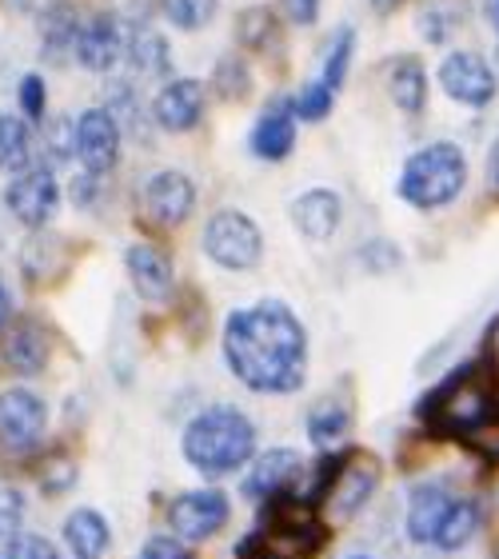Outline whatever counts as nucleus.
Returning a JSON list of instances; mask_svg holds the SVG:
<instances>
[{"label": "nucleus", "instance_id": "1", "mask_svg": "<svg viewBox=\"0 0 499 559\" xmlns=\"http://www.w3.org/2000/svg\"><path fill=\"white\" fill-rule=\"evenodd\" d=\"M228 372L260 396L300 392L308 376V332L284 300L236 308L224 324Z\"/></svg>", "mask_w": 499, "mask_h": 559}, {"label": "nucleus", "instance_id": "2", "mask_svg": "<svg viewBox=\"0 0 499 559\" xmlns=\"http://www.w3.org/2000/svg\"><path fill=\"white\" fill-rule=\"evenodd\" d=\"M180 443H185V460L200 476H233L256 455V424L240 408L216 404L188 419Z\"/></svg>", "mask_w": 499, "mask_h": 559}, {"label": "nucleus", "instance_id": "3", "mask_svg": "<svg viewBox=\"0 0 499 559\" xmlns=\"http://www.w3.org/2000/svg\"><path fill=\"white\" fill-rule=\"evenodd\" d=\"M467 188V156L455 140H431L424 148H416L400 168L395 192L404 204L419 212L448 209L464 197Z\"/></svg>", "mask_w": 499, "mask_h": 559}, {"label": "nucleus", "instance_id": "4", "mask_svg": "<svg viewBox=\"0 0 499 559\" xmlns=\"http://www.w3.org/2000/svg\"><path fill=\"white\" fill-rule=\"evenodd\" d=\"M204 257L221 264L224 272H248L264 257V236L260 224L248 212L224 209L204 224Z\"/></svg>", "mask_w": 499, "mask_h": 559}, {"label": "nucleus", "instance_id": "5", "mask_svg": "<svg viewBox=\"0 0 499 559\" xmlns=\"http://www.w3.org/2000/svg\"><path fill=\"white\" fill-rule=\"evenodd\" d=\"M431 412L443 428L460 431V436H472L476 428H484L491 416H496V396L484 380H476L472 368H460V372L448 380V384L436 392L431 400Z\"/></svg>", "mask_w": 499, "mask_h": 559}, {"label": "nucleus", "instance_id": "6", "mask_svg": "<svg viewBox=\"0 0 499 559\" xmlns=\"http://www.w3.org/2000/svg\"><path fill=\"white\" fill-rule=\"evenodd\" d=\"M436 81H440L443 96L452 105H464V108H488L499 93L496 69L488 64V57H479L472 48L448 52L440 60V69H436Z\"/></svg>", "mask_w": 499, "mask_h": 559}, {"label": "nucleus", "instance_id": "7", "mask_svg": "<svg viewBox=\"0 0 499 559\" xmlns=\"http://www.w3.org/2000/svg\"><path fill=\"white\" fill-rule=\"evenodd\" d=\"M320 544H324L320 527L312 524L308 508H300V500H296L292 503V515L272 520L264 532H256L252 539H245L240 556L245 559H308Z\"/></svg>", "mask_w": 499, "mask_h": 559}, {"label": "nucleus", "instance_id": "8", "mask_svg": "<svg viewBox=\"0 0 499 559\" xmlns=\"http://www.w3.org/2000/svg\"><path fill=\"white\" fill-rule=\"evenodd\" d=\"M4 209H9L24 228H45L60 209L57 173H52L48 164H36L28 173L12 176V185L4 188Z\"/></svg>", "mask_w": 499, "mask_h": 559}, {"label": "nucleus", "instance_id": "9", "mask_svg": "<svg viewBox=\"0 0 499 559\" xmlns=\"http://www.w3.org/2000/svg\"><path fill=\"white\" fill-rule=\"evenodd\" d=\"M72 129H76V160H81L84 173L105 176L117 168L124 129H120L117 117H112L105 105L84 108L81 117L72 120Z\"/></svg>", "mask_w": 499, "mask_h": 559}, {"label": "nucleus", "instance_id": "10", "mask_svg": "<svg viewBox=\"0 0 499 559\" xmlns=\"http://www.w3.org/2000/svg\"><path fill=\"white\" fill-rule=\"evenodd\" d=\"M168 524L185 544H204L228 524V496L216 488L185 491L168 503Z\"/></svg>", "mask_w": 499, "mask_h": 559}, {"label": "nucleus", "instance_id": "11", "mask_svg": "<svg viewBox=\"0 0 499 559\" xmlns=\"http://www.w3.org/2000/svg\"><path fill=\"white\" fill-rule=\"evenodd\" d=\"M48 428V408L45 400L28 392V388H9L0 392V443L9 452H28L40 443Z\"/></svg>", "mask_w": 499, "mask_h": 559}, {"label": "nucleus", "instance_id": "12", "mask_svg": "<svg viewBox=\"0 0 499 559\" xmlns=\"http://www.w3.org/2000/svg\"><path fill=\"white\" fill-rule=\"evenodd\" d=\"M120 24L124 21H120L117 12H100V16H93V21H84L81 33H76L72 60H76L84 72L108 76V72L120 64V57L128 52V40H124V28H120Z\"/></svg>", "mask_w": 499, "mask_h": 559}, {"label": "nucleus", "instance_id": "13", "mask_svg": "<svg viewBox=\"0 0 499 559\" xmlns=\"http://www.w3.org/2000/svg\"><path fill=\"white\" fill-rule=\"evenodd\" d=\"M296 105H292V96H272L264 108H260V117L252 124V156L264 164H284L296 148Z\"/></svg>", "mask_w": 499, "mask_h": 559}, {"label": "nucleus", "instance_id": "14", "mask_svg": "<svg viewBox=\"0 0 499 559\" xmlns=\"http://www.w3.org/2000/svg\"><path fill=\"white\" fill-rule=\"evenodd\" d=\"M376 488H380V464H376L372 455H364V452L348 455V460L336 467L332 488H328V496H324L332 520H352L364 503L372 500Z\"/></svg>", "mask_w": 499, "mask_h": 559}, {"label": "nucleus", "instance_id": "15", "mask_svg": "<svg viewBox=\"0 0 499 559\" xmlns=\"http://www.w3.org/2000/svg\"><path fill=\"white\" fill-rule=\"evenodd\" d=\"M197 209V185L188 173H176V168H164V173L148 176L144 185V212L161 228H180V224L192 216Z\"/></svg>", "mask_w": 499, "mask_h": 559}, {"label": "nucleus", "instance_id": "16", "mask_svg": "<svg viewBox=\"0 0 499 559\" xmlns=\"http://www.w3.org/2000/svg\"><path fill=\"white\" fill-rule=\"evenodd\" d=\"M204 105H209L204 81H197V76H176L152 100V120L164 132H192L200 124V117H204Z\"/></svg>", "mask_w": 499, "mask_h": 559}, {"label": "nucleus", "instance_id": "17", "mask_svg": "<svg viewBox=\"0 0 499 559\" xmlns=\"http://www.w3.org/2000/svg\"><path fill=\"white\" fill-rule=\"evenodd\" d=\"M288 216L300 236L328 240V236H336L340 221H344V200L332 188H308V192H300V197L292 200Z\"/></svg>", "mask_w": 499, "mask_h": 559}, {"label": "nucleus", "instance_id": "18", "mask_svg": "<svg viewBox=\"0 0 499 559\" xmlns=\"http://www.w3.org/2000/svg\"><path fill=\"white\" fill-rule=\"evenodd\" d=\"M124 264L140 300L161 304L173 296V260H168V252H161L156 245H132Z\"/></svg>", "mask_w": 499, "mask_h": 559}, {"label": "nucleus", "instance_id": "19", "mask_svg": "<svg viewBox=\"0 0 499 559\" xmlns=\"http://www.w3.org/2000/svg\"><path fill=\"white\" fill-rule=\"evenodd\" d=\"M0 360L16 376H40L48 368V336L36 320H16L4 332L0 344Z\"/></svg>", "mask_w": 499, "mask_h": 559}, {"label": "nucleus", "instance_id": "20", "mask_svg": "<svg viewBox=\"0 0 499 559\" xmlns=\"http://www.w3.org/2000/svg\"><path fill=\"white\" fill-rule=\"evenodd\" d=\"M304 472V460L292 448H272V452L256 455L252 472H248L245 479V491L252 496V500H276V496H284V491L300 479Z\"/></svg>", "mask_w": 499, "mask_h": 559}, {"label": "nucleus", "instance_id": "21", "mask_svg": "<svg viewBox=\"0 0 499 559\" xmlns=\"http://www.w3.org/2000/svg\"><path fill=\"white\" fill-rule=\"evenodd\" d=\"M452 503H455L452 491L443 488V484H419V488H412V500H407V536L416 539V544H431Z\"/></svg>", "mask_w": 499, "mask_h": 559}, {"label": "nucleus", "instance_id": "22", "mask_svg": "<svg viewBox=\"0 0 499 559\" xmlns=\"http://www.w3.org/2000/svg\"><path fill=\"white\" fill-rule=\"evenodd\" d=\"M388 93H392V105L407 117H419L424 105H428V69L419 57H395L388 64Z\"/></svg>", "mask_w": 499, "mask_h": 559}, {"label": "nucleus", "instance_id": "23", "mask_svg": "<svg viewBox=\"0 0 499 559\" xmlns=\"http://www.w3.org/2000/svg\"><path fill=\"white\" fill-rule=\"evenodd\" d=\"M36 168V136L33 120L16 112H0V173L21 176Z\"/></svg>", "mask_w": 499, "mask_h": 559}, {"label": "nucleus", "instance_id": "24", "mask_svg": "<svg viewBox=\"0 0 499 559\" xmlns=\"http://www.w3.org/2000/svg\"><path fill=\"white\" fill-rule=\"evenodd\" d=\"M108 520L96 508H76V512L64 520V544L76 559H105L108 551Z\"/></svg>", "mask_w": 499, "mask_h": 559}, {"label": "nucleus", "instance_id": "25", "mask_svg": "<svg viewBox=\"0 0 499 559\" xmlns=\"http://www.w3.org/2000/svg\"><path fill=\"white\" fill-rule=\"evenodd\" d=\"M124 57L136 76H168L173 72V45H168V36L148 28V24H140L136 33L128 36Z\"/></svg>", "mask_w": 499, "mask_h": 559}, {"label": "nucleus", "instance_id": "26", "mask_svg": "<svg viewBox=\"0 0 499 559\" xmlns=\"http://www.w3.org/2000/svg\"><path fill=\"white\" fill-rule=\"evenodd\" d=\"M76 33H81L76 9H72L69 0H52L45 9V16H40V48H45V57H52V60L72 57Z\"/></svg>", "mask_w": 499, "mask_h": 559}, {"label": "nucleus", "instance_id": "27", "mask_svg": "<svg viewBox=\"0 0 499 559\" xmlns=\"http://www.w3.org/2000/svg\"><path fill=\"white\" fill-rule=\"evenodd\" d=\"M348 428H352V412H348V404L336 396H324L308 412V440H312L316 448H336V443L348 436Z\"/></svg>", "mask_w": 499, "mask_h": 559}, {"label": "nucleus", "instance_id": "28", "mask_svg": "<svg viewBox=\"0 0 499 559\" xmlns=\"http://www.w3.org/2000/svg\"><path fill=\"white\" fill-rule=\"evenodd\" d=\"M479 532V503L476 500H455L443 515L440 532H436V548L443 551H460L467 539Z\"/></svg>", "mask_w": 499, "mask_h": 559}, {"label": "nucleus", "instance_id": "29", "mask_svg": "<svg viewBox=\"0 0 499 559\" xmlns=\"http://www.w3.org/2000/svg\"><path fill=\"white\" fill-rule=\"evenodd\" d=\"M352 57H356V28L352 24H340L332 40L324 48V69H320V81H328L332 88H344L348 81V69H352Z\"/></svg>", "mask_w": 499, "mask_h": 559}, {"label": "nucleus", "instance_id": "30", "mask_svg": "<svg viewBox=\"0 0 499 559\" xmlns=\"http://www.w3.org/2000/svg\"><path fill=\"white\" fill-rule=\"evenodd\" d=\"M276 28H280V21L268 4H252V9H245L236 16V40L245 48H252V52H264V48L276 40Z\"/></svg>", "mask_w": 499, "mask_h": 559}, {"label": "nucleus", "instance_id": "31", "mask_svg": "<svg viewBox=\"0 0 499 559\" xmlns=\"http://www.w3.org/2000/svg\"><path fill=\"white\" fill-rule=\"evenodd\" d=\"M292 105H296V117L304 124H320V120L332 117V108H336V88L328 81H308L300 84V93L292 96Z\"/></svg>", "mask_w": 499, "mask_h": 559}, {"label": "nucleus", "instance_id": "32", "mask_svg": "<svg viewBox=\"0 0 499 559\" xmlns=\"http://www.w3.org/2000/svg\"><path fill=\"white\" fill-rule=\"evenodd\" d=\"M212 88L221 93V100H245L252 93V69L245 57H221L216 72H212Z\"/></svg>", "mask_w": 499, "mask_h": 559}, {"label": "nucleus", "instance_id": "33", "mask_svg": "<svg viewBox=\"0 0 499 559\" xmlns=\"http://www.w3.org/2000/svg\"><path fill=\"white\" fill-rule=\"evenodd\" d=\"M221 12V0H164V16L180 33H200Z\"/></svg>", "mask_w": 499, "mask_h": 559}, {"label": "nucleus", "instance_id": "34", "mask_svg": "<svg viewBox=\"0 0 499 559\" xmlns=\"http://www.w3.org/2000/svg\"><path fill=\"white\" fill-rule=\"evenodd\" d=\"M16 105H21V117L40 124L48 117V84L40 72H24L21 84H16Z\"/></svg>", "mask_w": 499, "mask_h": 559}, {"label": "nucleus", "instance_id": "35", "mask_svg": "<svg viewBox=\"0 0 499 559\" xmlns=\"http://www.w3.org/2000/svg\"><path fill=\"white\" fill-rule=\"evenodd\" d=\"M45 160H52V168H57V164H64V160H76V129H72V120H64V117L48 120Z\"/></svg>", "mask_w": 499, "mask_h": 559}, {"label": "nucleus", "instance_id": "36", "mask_svg": "<svg viewBox=\"0 0 499 559\" xmlns=\"http://www.w3.org/2000/svg\"><path fill=\"white\" fill-rule=\"evenodd\" d=\"M419 36L428 40V45H448L455 33V16L443 4H428V9H419Z\"/></svg>", "mask_w": 499, "mask_h": 559}, {"label": "nucleus", "instance_id": "37", "mask_svg": "<svg viewBox=\"0 0 499 559\" xmlns=\"http://www.w3.org/2000/svg\"><path fill=\"white\" fill-rule=\"evenodd\" d=\"M24 524V496L9 484H0V539H12Z\"/></svg>", "mask_w": 499, "mask_h": 559}, {"label": "nucleus", "instance_id": "38", "mask_svg": "<svg viewBox=\"0 0 499 559\" xmlns=\"http://www.w3.org/2000/svg\"><path fill=\"white\" fill-rule=\"evenodd\" d=\"M360 257H364V269H372V272H392L395 264H400V248H395L392 240H372V245H364V248H360Z\"/></svg>", "mask_w": 499, "mask_h": 559}, {"label": "nucleus", "instance_id": "39", "mask_svg": "<svg viewBox=\"0 0 499 559\" xmlns=\"http://www.w3.org/2000/svg\"><path fill=\"white\" fill-rule=\"evenodd\" d=\"M9 559H60L57 548L45 536H12V548L4 551Z\"/></svg>", "mask_w": 499, "mask_h": 559}, {"label": "nucleus", "instance_id": "40", "mask_svg": "<svg viewBox=\"0 0 499 559\" xmlns=\"http://www.w3.org/2000/svg\"><path fill=\"white\" fill-rule=\"evenodd\" d=\"M136 559H192V551L185 548L180 536H152L144 548H140Z\"/></svg>", "mask_w": 499, "mask_h": 559}, {"label": "nucleus", "instance_id": "41", "mask_svg": "<svg viewBox=\"0 0 499 559\" xmlns=\"http://www.w3.org/2000/svg\"><path fill=\"white\" fill-rule=\"evenodd\" d=\"M69 197H72V204H76V209H93L96 197H100V176H96V173H84V168H81V173L72 176Z\"/></svg>", "mask_w": 499, "mask_h": 559}, {"label": "nucleus", "instance_id": "42", "mask_svg": "<svg viewBox=\"0 0 499 559\" xmlns=\"http://www.w3.org/2000/svg\"><path fill=\"white\" fill-rule=\"evenodd\" d=\"M472 448H476L479 455H488V460H499V419L491 416L484 428H476L472 436H464Z\"/></svg>", "mask_w": 499, "mask_h": 559}, {"label": "nucleus", "instance_id": "43", "mask_svg": "<svg viewBox=\"0 0 499 559\" xmlns=\"http://www.w3.org/2000/svg\"><path fill=\"white\" fill-rule=\"evenodd\" d=\"M72 479H76V467H72V460H48L45 491H69Z\"/></svg>", "mask_w": 499, "mask_h": 559}, {"label": "nucleus", "instance_id": "44", "mask_svg": "<svg viewBox=\"0 0 499 559\" xmlns=\"http://www.w3.org/2000/svg\"><path fill=\"white\" fill-rule=\"evenodd\" d=\"M280 9H284V16L292 24H300V28L320 21V0H280Z\"/></svg>", "mask_w": 499, "mask_h": 559}, {"label": "nucleus", "instance_id": "45", "mask_svg": "<svg viewBox=\"0 0 499 559\" xmlns=\"http://www.w3.org/2000/svg\"><path fill=\"white\" fill-rule=\"evenodd\" d=\"M148 0H112V12H117L120 21H128V24H144V16H148Z\"/></svg>", "mask_w": 499, "mask_h": 559}, {"label": "nucleus", "instance_id": "46", "mask_svg": "<svg viewBox=\"0 0 499 559\" xmlns=\"http://www.w3.org/2000/svg\"><path fill=\"white\" fill-rule=\"evenodd\" d=\"M488 188L499 197V140L491 144V152H488Z\"/></svg>", "mask_w": 499, "mask_h": 559}, {"label": "nucleus", "instance_id": "47", "mask_svg": "<svg viewBox=\"0 0 499 559\" xmlns=\"http://www.w3.org/2000/svg\"><path fill=\"white\" fill-rule=\"evenodd\" d=\"M9 320H12V296H9L4 276H0V328H9Z\"/></svg>", "mask_w": 499, "mask_h": 559}, {"label": "nucleus", "instance_id": "48", "mask_svg": "<svg viewBox=\"0 0 499 559\" xmlns=\"http://www.w3.org/2000/svg\"><path fill=\"white\" fill-rule=\"evenodd\" d=\"M368 4H372V12H376V16H392V12L400 9V4H404V0H368Z\"/></svg>", "mask_w": 499, "mask_h": 559}, {"label": "nucleus", "instance_id": "49", "mask_svg": "<svg viewBox=\"0 0 499 559\" xmlns=\"http://www.w3.org/2000/svg\"><path fill=\"white\" fill-rule=\"evenodd\" d=\"M488 21H491V28L499 33V0H488Z\"/></svg>", "mask_w": 499, "mask_h": 559}, {"label": "nucleus", "instance_id": "50", "mask_svg": "<svg viewBox=\"0 0 499 559\" xmlns=\"http://www.w3.org/2000/svg\"><path fill=\"white\" fill-rule=\"evenodd\" d=\"M356 559H372V556H356Z\"/></svg>", "mask_w": 499, "mask_h": 559}, {"label": "nucleus", "instance_id": "51", "mask_svg": "<svg viewBox=\"0 0 499 559\" xmlns=\"http://www.w3.org/2000/svg\"><path fill=\"white\" fill-rule=\"evenodd\" d=\"M0 559H9V556H0Z\"/></svg>", "mask_w": 499, "mask_h": 559}]
</instances>
